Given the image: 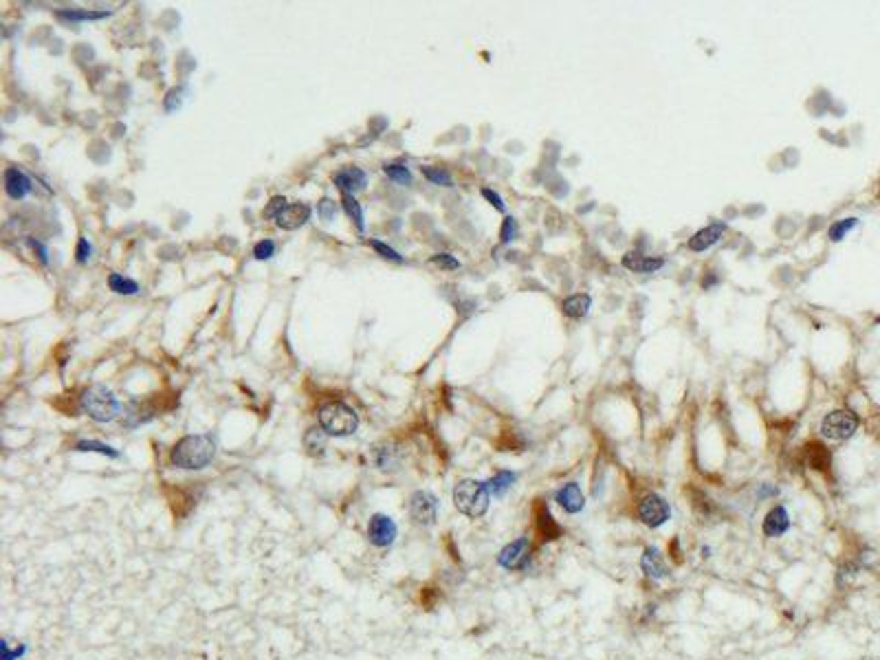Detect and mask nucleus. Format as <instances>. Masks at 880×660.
I'll use <instances>...</instances> for the list:
<instances>
[{"label": "nucleus", "instance_id": "c9c22d12", "mask_svg": "<svg viewBox=\"0 0 880 660\" xmlns=\"http://www.w3.org/2000/svg\"><path fill=\"white\" fill-rule=\"evenodd\" d=\"M518 236V223L513 218H504V223H502V231H500V240H502V245H508L513 238Z\"/></svg>", "mask_w": 880, "mask_h": 660}, {"label": "nucleus", "instance_id": "39448f33", "mask_svg": "<svg viewBox=\"0 0 880 660\" xmlns=\"http://www.w3.org/2000/svg\"><path fill=\"white\" fill-rule=\"evenodd\" d=\"M858 429V416L850 410H834L823 418L821 434L830 440H848Z\"/></svg>", "mask_w": 880, "mask_h": 660}, {"label": "nucleus", "instance_id": "b1692460", "mask_svg": "<svg viewBox=\"0 0 880 660\" xmlns=\"http://www.w3.org/2000/svg\"><path fill=\"white\" fill-rule=\"evenodd\" d=\"M515 480H518V475L513 473V471H498L493 475V478L487 482V487H489V491L493 493V495H504L513 484H515Z\"/></svg>", "mask_w": 880, "mask_h": 660}, {"label": "nucleus", "instance_id": "0eeeda50", "mask_svg": "<svg viewBox=\"0 0 880 660\" xmlns=\"http://www.w3.org/2000/svg\"><path fill=\"white\" fill-rule=\"evenodd\" d=\"M530 542L528 537H520L515 542H511L508 546L502 548V553L498 555V563L504 568V570H526L530 566Z\"/></svg>", "mask_w": 880, "mask_h": 660}, {"label": "nucleus", "instance_id": "c756f323", "mask_svg": "<svg viewBox=\"0 0 880 660\" xmlns=\"http://www.w3.org/2000/svg\"><path fill=\"white\" fill-rule=\"evenodd\" d=\"M856 223H858L856 218H845V220H838V223H834L830 227V240H834V243L843 240V238H845V233L856 227Z\"/></svg>", "mask_w": 880, "mask_h": 660}, {"label": "nucleus", "instance_id": "7c9ffc66", "mask_svg": "<svg viewBox=\"0 0 880 660\" xmlns=\"http://www.w3.org/2000/svg\"><path fill=\"white\" fill-rule=\"evenodd\" d=\"M275 255V243L273 240H269V238H264V240H260V243H255V247H253V258L255 260H271Z\"/></svg>", "mask_w": 880, "mask_h": 660}, {"label": "nucleus", "instance_id": "473e14b6", "mask_svg": "<svg viewBox=\"0 0 880 660\" xmlns=\"http://www.w3.org/2000/svg\"><path fill=\"white\" fill-rule=\"evenodd\" d=\"M317 214H319L322 220L330 223V220H333L335 214H337V203H335L333 198H322L319 203H317Z\"/></svg>", "mask_w": 880, "mask_h": 660}, {"label": "nucleus", "instance_id": "4be33fe9", "mask_svg": "<svg viewBox=\"0 0 880 660\" xmlns=\"http://www.w3.org/2000/svg\"><path fill=\"white\" fill-rule=\"evenodd\" d=\"M326 440H328V434L322 427L319 429L313 427V429H308L306 436H304V447L310 456H322L326 451Z\"/></svg>", "mask_w": 880, "mask_h": 660}, {"label": "nucleus", "instance_id": "6e6552de", "mask_svg": "<svg viewBox=\"0 0 880 660\" xmlns=\"http://www.w3.org/2000/svg\"><path fill=\"white\" fill-rule=\"evenodd\" d=\"M410 518L420 526H432L438 518V500L429 491H416L410 498Z\"/></svg>", "mask_w": 880, "mask_h": 660}, {"label": "nucleus", "instance_id": "dca6fc26", "mask_svg": "<svg viewBox=\"0 0 880 660\" xmlns=\"http://www.w3.org/2000/svg\"><path fill=\"white\" fill-rule=\"evenodd\" d=\"M663 264H665L663 258H647V255L636 253V251L625 253V258H623V267H628L634 273H654Z\"/></svg>", "mask_w": 880, "mask_h": 660}, {"label": "nucleus", "instance_id": "f704fd0d", "mask_svg": "<svg viewBox=\"0 0 880 660\" xmlns=\"http://www.w3.org/2000/svg\"><path fill=\"white\" fill-rule=\"evenodd\" d=\"M432 262L436 267H440V269H447V271L460 269V262H458L453 255H449V253H436V255H432Z\"/></svg>", "mask_w": 880, "mask_h": 660}, {"label": "nucleus", "instance_id": "4c0bfd02", "mask_svg": "<svg viewBox=\"0 0 880 660\" xmlns=\"http://www.w3.org/2000/svg\"><path fill=\"white\" fill-rule=\"evenodd\" d=\"M482 196H484V198L489 200V203H491L495 209H498V212H504V209H506V207H504V200H502V196H500V194H495L493 190L484 188V190H482Z\"/></svg>", "mask_w": 880, "mask_h": 660}, {"label": "nucleus", "instance_id": "bb28decb", "mask_svg": "<svg viewBox=\"0 0 880 660\" xmlns=\"http://www.w3.org/2000/svg\"><path fill=\"white\" fill-rule=\"evenodd\" d=\"M75 451H82V453L95 451V453H102V456H108V458H119V451L117 449H113L110 445L99 443V440H80V443L75 445Z\"/></svg>", "mask_w": 880, "mask_h": 660}, {"label": "nucleus", "instance_id": "1a4fd4ad", "mask_svg": "<svg viewBox=\"0 0 880 660\" xmlns=\"http://www.w3.org/2000/svg\"><path fill=\"white\" fill-rule=\"evenodd\" d=\"M368 539L377 548L390 546L396 539V524H394V520L388 518V515H383V513H377V515H372L370 522H368Z\"/></svg>", "mask_w": 880, "mask_h": 660}, {"label": "nucleus", "instance_id": "72a5a7b5", "mask_svg": "<svg viewBox=\"0 0 880 660\" xmlns=\"http://www.w3.org/2000/svg\"><path fill=\"white\" fill-rule=\"evenodd\" d=\"M288 203H286V198L284 196H273L271 200H269V205H267V209H264V218H278L282 212H284V207H286Z\"/></svg>", "mask_w": 880, "mask_h": 660}, {"label": "nucleus", "instance_id": "f8f14e48", "mask_svg": "<svg viewBox=\"0 0 880 660\" xmlns=\"http://www.w3.org/2000/svg\"><path fill=\"white\" fill-rule=\"evenodd\" d=\"M33 190L31 178L18 168H7L5 170V192L9 198L13 200H23L25 196H29Z\"/></svg>", "mask_w": 880, "mask_h": 660}, {"label": "nucleus", "instance_id": "c85d7f7f", "mask_svg": "<svg viewBox=\"0 0 880 660\" xmlns=\"http://www.w3.org/2000/svg\"><path fill=\"white\" fill-rule=\"evenodd\" d=\"M420 172H423V176L427 181H432L434 185H443V188H451L453 185L451 174L447 170H443V168H432V165H425V168H420Z\"/></svg>", "mask_w": 880, "mask_h": 660}, {"label": "nucleus", "instance_id": "aec40b11", "mask_svg": "<svg viewBox=\"0 0 880 660\" xmlns=\"http://www.w3.org/2000/svg\"><path fill=\"white\" fill-rule=\"evenodd\" d=\"M590 306H592L590 295H585V293H577V295H570V298L563 300V313L568 317H573V319H581V317L588 315Z\"/></svg>", "mask_w": 880, "mask_h": 660}, {"label": "nucleus", "instance_id": "2eb2a0df", "mask_svg": "<svg viewBox=\"0 0 880 660\" xmlns=\"http://www.w3.org/2000/svg\"><path fill=\"white\" fill-rule=\"evenodd\" d=\"M555 502L566 511V513H579L585 506L583 493L579 489L577 482H568L563 484L557 493H555Z\"/></svg>", "mask_w": 880, "mask_h": 660}, {"label": "nucleus", "instance_id": "2f4dec72", "mask_svg": "<svg viewBox=\"0 0 880 660\" xmlns=\"http://www.w3.org/2000/svg\"><path fill=\"white\" fill-rule=\"evenodd\" d=\"M368 245L381 255V258H385V260H392V262H396V264H401L403 262V255H398L392 247H388L385 243H381V240H368Z\"/></svg>", "mask_w": 880, "mask_h": 660}, {"label": "nucleus", "instance_id": "9d476101", "mask_svg": "<svg viewBox=\"0 0 880 660\" xmlns=\"http://www.w3.org/2000/svg\"><path fill=\"white\" fill-rule=\"evenodd\" d=\"M333 181L341 194H350V196L363 192L365 185H368V176L359 168H343L333 176Z\"/></svg>", "mask_w": 880, "mask_h": 660}, {"label": "nucleus", "instance_id": "6ab92c4d", "mask_svg": "<svg viewBox=\"0 0 880 660\" xmlns=\"http://www.w3.org/2000/svg\"><path fill=\"white\" fill-rule=\"evenodd\" d=\"M537 533L542 535V539H557L559 535H561V528H559V524L555 522V518L550 515V511L542 504L539 508H537Z\"/></svg>", "mask_w": 880, "mask_h": 660}, {"label": "nucleus", "instance_id": "393cba45", "mask_svg": "<svg viewBox=\"0 0 880 660\" xmlns=\"http://www.w3.org/2000/svg\"><path fill=\"white\" fill-rule=\"evenodd\" d=\"M108 286H110V291L119 293V295H135V293H139V284L130 278H123V275H119V273L108 275Z\"/></svg>", "mask_w": 880, "mask_h": 660}, {"label": "nucleus", "instance_id": "58836bf2", "mask_svg": "<svg viewBox=\"0 0 880 660\" xmlns=\"http://www.w3.org/2000/svg\"><path fill=\"white\" fill-rule=\"evenodd\" d=\"M29 245H31V249L38 253V258H40V262L42 264H49V251H47V247L40 243V240H35V238H29Z\"/></svg>", "mask_w": 880, "mask_h": 660}, {"label": "nucleus", "instance_id": "a211bd4d", "mask_svg": "<svg viewBox=\"0 0 880 660\" xmlns=\"http://www.w3.org/2000/svg\"><path fill=\"white\" fill-rule=\"evenodd\" d=\"M722 233H724V225L704 227L689 240V249L691 251H704V249H709V247H713L715 243H718L722 238Z\"/></svg>", "mask_w": 880, "mask_h": 660}, {"label": "nucleus", "instance_id": "cd10ccee", "mask_svg": "<svg viewBox=\"0 0 880 660\" xmlns=\"http://www.w3.org/2000/svg\"><path fill=\"white\" fill-rule=\"evenodd\" d=\"M808 458H810V465L814 469H828V465H830V451L825 449L821 443H810L808 445Z\"/></svg>", "mask_w": 880, "mask_h": 660}, {"label": "nucleus", "instance_id": "5701e85b", "mask_svg": "<svg viewBox=\"0 0 880 660\" xmlns=\"http://www.w3.org/2000/svg\"><path fill=\"white\" fill-rule=\"evenodd\" d=\"M372 460H374V465H377L381 471H392V469H396V456H394L392 445H388V443H383V445H377V447H374V451H372Z\"/></svg>", "mask_w": 880, "mask_h": 660}, {"label": "nucleus", "instance_id": "f03ea898", "mask_svg": "<svg viewBox=\"0 0 880 660\" xmlns=\"http://www.w3.org/2000/svg\"><path fill=\"white\" fill-rule=\"evenodd\" d=\"M80 408L88 418H93L95 423H110V420H115L119 416L117 396L102 383L90 385V388L82 392Z\"/></svg>", "mask_w": 880, "mask_h": 660}, {"label": "nucleus", "instance_id": "e433bc0d", "mask_svg": "<svg viewBox=\"0 0 880 660\" xmlns=\"http://www.w3.org/2000/svg\"><path fill=\"white\" fill-rule=\"evenodd\" d=\"M90 255H93V245H90L86 238H80V243H78V249H75V258H78V262L80 264H86L88 260H90Z\"/></svg>", "mask_w": 880, "mask_h": 660}, {"label": "nucleus", "instance_id": "423d86ee", "mask_svg": "<svg viewBox=\"0 0 880 660\" xmlns=\"http://www.w3.org/2000/svg\"><path fill=\"white\" fill-rule=\"evenodd\" d=\"M669 518H671V508H669L667 500L660 498V495L649 493L638 502V520L643 522L645 526L658 528V526H663Z\"/></svg>", "mask_w": 880, "mask_h": 660}, {"label": "nucleus", "instance_id": "ddd939ff", "mask_svg": "<svg viewBox=\"0 0 880 660\" xmlns=\"http://www.w3.org/2000/svg\"><path fill=\"white\" fill-rule=\"evenodd\" d=\"M762 528H764V535L766 537H781L786 530L790 528V515H788L786 506L777 504V506L770 508L766 513Z\"/></svg>", "mask_w": 880, "mask_h": 660}, {"label": "nucleus", "instance_id": "412c9836", "mask_svg": "<svg viewBox=\"0 0 880 660\" xmlns=\"http://www.w3.org/2000/svg\"><path fill=\"white\" fill-rule=\"evenodd\" d=\"M341 207H343V212L348 214V218H350L353 223H355L357 231H359V233H363V231H365V220H363V209H361V205H359V200H357L355 196H350V194H343V196H341Z\"/></svg>", "mask_w": 880, "mask_h": 660}, {"label": "nucleus", "instance_id": "7ed1b4c3", "mask_svg": "<svg viewBox=\"0 0 880 660\" xmlns=\"http://www.w3.org/2000/svg\"><path fill=\"white\" fill-rule=\"evenodd\" d=\"M319 427L335 438L353 436L359 427V414L341 401H330L319 408Z\"/></svg>", "mask_w": 880, "mask_h": 660}, {"label": "nucleus", "instance_id": "4468645a", "mask_svg": "<svg viewBox=\"0 0 880 660\" xmlns=\"http://www.w3.org/2000/svg\"><path fill=\"white\" fill-rule=\"evenodd\" d=\"M640 568H643L645 577H649L654 581H660V579H665L669 575V568H667L663 555H660V550L654 548V546H647L643 550V557H640Z\"/></svg>", "mask_w": 880, "mask_h": 660}, {"label": "nucleus", "instance_id": "f3484780", "mask_svg": "<svg viewBox=\"0 0 880 660\" xmlns=\"http://www.w3.org/2000/svg\"><path fill=\"white\" fill-rule=\"evenodd\" d=\"M113 11L106 9H58L55 16L64 23H90V20H104Z\"/></svg>", "mask_w": 880, "mask_h": 660}, {"label": "nucleus", "instance_id": "20e7f679", "mask_svg": "<svg viewBox=\"0 0 880 660\" xmlns=\"http://www.w3.org/2000/svg\"><path fill=\"white\" fill-rule=\"evenodd\" d=\"M489 487L480 480H460L453 489V504L463 515L478 520L489 508Z\"/></svg>", "mask_w": 880, "mask_h": 660}, {"label": "nucleus", "instance_id": "f257e3e1", "mask_svg": "<svg viewBox=\"0 0 880 660\" xmlns=\"http://www.w3.org/2000/svg\"><path fill=\"white\" fill-rule=\"evenodd\" d=\"M216 456V440L207 434L183 436L170 451V463L176 469H205Z\"/></svg>", "mask_w": 880, "mask_h": 660}, {"label": "nucleus", "instance_id": "9b49d317", "mask_svg": "<svg viewBox=\"0 0 880 660\" xmlns=\"http://www.w3.org/2000/svg\"><path fill=\"white\" fill-rule=\"evenodd\" d=\"M308 218H310V207L308 205L293 203V205H286L284 212L275 218V225H278L280 229H284V231H295L302 225H306Z\"/></svg>", "mask_w": 880, "mask_h": 660}, {"label": "nucleus", "instance_id": "a878e982", "mask_svg": "<svg viewBox=\"0 0 880 660\" xmlns=\"http://www.w3.org/2000/svg\"><path fill=\"white\" fill-rule=\"evenodd\" d=\"M383 172H385V176H388L390 181L398 183V185H412V172L405 168V165L390 163V165H385Z\"/></svg>", "mask_w": 880, "mask_h": 660}]
</instances>
